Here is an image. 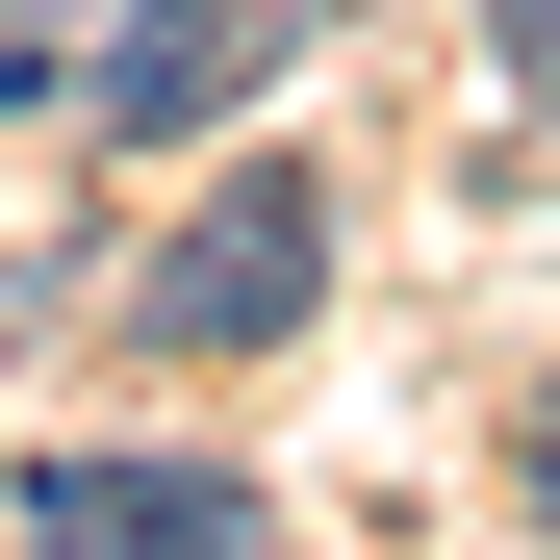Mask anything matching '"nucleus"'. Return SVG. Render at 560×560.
Returning a JSON list of instances; mask_svg holds the SVG:
<instances>
[{
    "label": "nucleus",
    "instance_id": "f257e3e1",
    "mask_svg": "<svg viewBox=\"0 0 560 560\" xmlns=\"http://www.w3.org/2000/svg\"><path fill=\"white\" fill-rule=\"evenodd\" d=\"M306 306H331V178H306V153H230L205 205L153 230V280H128L153 357H280Z\"/></svg>",
    "mask_w": 560,
    "mask_h": 560
},
{
    "label": "nucleus",
    "instance_id": "f03ea898",
    "mask_svg": "<svg viewBox=\"0 0 560 560\" xmlns=\"http://www.w3.org/2000/svg\"><path fill=\"white\" fill-rule=\"evenodd\" d=\"M306 26H331V0H103V51H77V103H103L128 153H153V128H230L255 77H306Z\"/></svg>",
    "mask_w": 560,
    "mask_h": 560
},
{
    "label": "nucleus",
    "instance_id": "7ed1b4c3",
    "mask_svg": "<svg viewBox=\"0 0 560 560\" xmlns=\"http://www.w3.org/2000/svg\"><path fill=\"white\" fill-rule=\"evenodd\" d=\"M26 535H153V560H230V535H280L230 458H26Z\"/></svg>",
    "mask_w": 560,
    "mask_h": 560
},
{
    "label": "nucleus",
    "instance_id": "20e7f679",
    "mask_svg": "<svg viewBox=\"0 0 560 560\" xmlns=\"http://www.w3.org/2000/svg\"><path fill=\"white\" fill-rule=\"evenodd\" d=\"M77 51H103V0H0V103H77Z\"/></svg>",
    "mask_w": 560,
    "mask_h": 560
},
{
    "label": "nucleus",
    "instance_id": "39448f33",
    "mask_svg": "<svg viewBox=\"0 0 560 560\" xmlns=\"http://www.w3.org/2000/svg\"><path fill=\"white\" fill-rule=\"evenodd\" d=\"M485 26H510V77H560V0H485Z\"/></svg>",
    "mask_w": 560,
    "mask_h": 560
},
{
    "label": "nucleus",
    "instance_id": "423d86ee",
    "mask_svg": "<svg viewBox=\"0 0 560 560\" xmlns=\"http://www.w3.org/2000/svg\"><path fill=\"white\" fill-rule=\"evenodd\" d=\"M535 510H560V383H535Z\"/></svg>",
    "mask_w": 560,
    "mask_h": 560
}]
</instances>
